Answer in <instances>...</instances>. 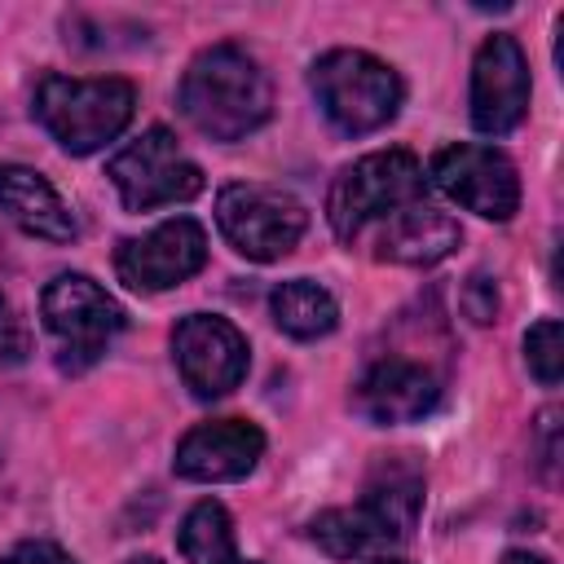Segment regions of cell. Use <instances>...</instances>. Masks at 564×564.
Wrapping results in <instances>:
<instances>
[{
	"instance_id": "obj_1",
	"label": "cell",
	"mask_w": 564,
	"mask_h": 564,
	"mask_svg": "<svg viewBox=\"0 0 564 564\" xmlns=\"http://www.w3.org/2000/svg\"><path fill=\"white\" fill-rule=\"evenodd\" d=\"M181 115L207 141H242L273 110V88L260 62L238 44L203 48L181 79Z\"/></svg>"
},
{
	"instance_id": "obj_2",
	"label": "cell",
	"mask_w": 564,
	"mask_h": 564,
	"mask_svg": "<svg viewBox=\"0 0 564 564\" xmlns=\"http://www.w3.org/2000/svg\"><path fill=\"white\" fill-rule=\"evenodd\" d=\"M132 106H137V88L119 75H101V79L44 75L35 84V119L66 154H93L106 141H115L128 128Z\"/></svg>"
},
{
	"instance_id": "obj_3",
	"label": "cell",
	"mask_w": 564,
	"mask_h": 564,
	"mask_svg": "<svg viewBox=\"0 0 564 564\" xmlns=\"http://www.w3.org/2000/svg\"><path fill=\"white\" fill-rule=\"evenodd\" d=\"M308 88H313L322 115L348 137H366V132L392 123L401 110L397 70L388 62H379L375 53H361V48L322 53L308 70Z\"/></svg>"
},
{
	"instance_id": "obj_4",
	"label": "cell",
	"mask_w": 564,
	"mask_h": 564,
	"mask_svg": "<svg viewBox=\"0 0 564 564\" xmlns=\"http://www.w3.org/2000/svg\"><path fill=\"white\" fill-rule=\"evenodd\" d=\"M427 198V176L423 163L410 150H379L357 163H348L330 194H326V220L339 242H357L366 225L388 220L405 203Z\"/></svg>"
},
{
	"instance_id": "obj_5",
	"label": "cell",
	"mask_w": 564,
	"mask_h": 564,
	"mask_svg": "<svg viewBox=\"0 0 564 564\" xmlns=\"http://www.w3.org/2000/svg\"><path fill=\"white\" fill-rule=\"evenodd\" d=\"M40 317L57 339V366L70 375L93 366L128 322L119 300L106 295L88 273H57L40 295Z\"/></svg>"
},
{
	"instance_id": "obj_6",
	"label": "cell",
	"mask_w": 564,
	"mask_h": 564,
	"mask_svg": "<svg viewBox=\"0 0 564 564\" xmlns=\"http://www.w3.org/2000/svg\"><path fill=\"white\" fill-rule=\"evenodd\" d=\"M216 225L225 234V242L247 256V260H282L304 225H308V212L295 194L278 189V185H256V181H238V185H225L220 198H216Z\"/></svg>"
},
{
	"instance_id": "obj_7",
	"label": "cell",
	"mask_w": 564,
	"mask_h": 564,
	"mask_svg": "<svg viewBox=\"0 0 564 564\" xmlns=\"http://www.w3.org/2000/svg\"><path fill=\"white\" fill-rule=\"evenodd\" d=\"M128 212H154L172 203H189L203 189V167L181 150L167 128L141 132L128 150H119L106 167Z\"/></svg>"
},
{
	"instance_id": "obj_8",
	"label": "cell",
	"mask_w": 564,
	"mask_h": 564,
	"mask_svg": "<svg viewBox=\"0 0 564 564\" xmlns=\"http://www.w3.org/2000/svg\"><path fill=\"white\" fill-rule=\"evenodd\" d=\"M427 181L454 198L458 207L485 216V220H511L516 207H520V176H516V163L494 150V145H445L436 150L432 167H427Z\"/></svg>"
},
{
	"instance_id": "obj_9",
	"label": "cell",
	"mask_w": 564,
	"mask_h": 564,
	"mask_svg": "<svg viewBox=\"0 0 564 564\" xmlns=\"http://www.w3.org/2000/svg\"><path fill=\"white\" fill-rule=\"evenodd\" d=\"M172 357L185 379V388L198 401L225 397L242 383L247 375V339L234 322L216 313H189L172 330Z\"/></svg>"
},
{
	"instance_id": "obj_10",
	"label": "cell",
	"mask_w": 564,
	"mask_h": 564,
	"mask_svg": "<svg viewBox=\"0 0 564 564\" xmlns=\"http://www.w3.org/2000/svg\"><path fill=\"white\" fill-rule=\"evenodd\" d=\"M207 264V234L198 220L176 216L150 229L145 238H128L115 251V273L132 291H172Z\"/></svg>"
},
{
	"instance_id": "obj_11",
	"label": "cell",
	"mask_w": 564,
	"mask_h": 564,
	"mask_svg": "<svg viewBox=\"0 0 564 564\" xmlns=\"http://www.w3.org/2000/svg\"><path fill=\"white\" fill-rule=\"evenodd\" d=\"M529 110V62L516 35L498 31L471 62V123L485 137H507Z\"/></svg>"
},
{
	"instance_id": "obj_12",
	"label": "cell",
	"mask_w": 564,
	"mask_h": 564,
	"mask_svg": "<svg viewBox=\"0 0 564 564\" xmlns=\"http://www.w3.org/2000/svg\"><path fill=\"white\" fill-rule=\"evenodd\" d=\"M264 454V432L247 419H212L198 423L181 436L176 445V476L198 480V485H220V480H242Z\"/></svg>"
},
{
	"instance_id": "obj_13",
	"label": "cell",
	"mask_w": 564,
	"mask_h": 564,
	"mask_svg": "<svg viewBox=\"0 0 564 564\" xmlns=\"http://www.w3.org/2000/svg\"><path fill=\"white\" fill-rule=\"evenodd\" d=\"M441 401V379L423 366V361H405V357H383L375 361L357 392H352V405L357 414H366L370 423L379 427H392V423H419L423 414H432Z\"/></svg>"
},
{
	"instance_id": "obj_14",
	"label": "cell",
	"mask_w": 564,
	"mask_h": 564,
	"mask_svg": "<svg viewBox=\"0 0 564 564\" xmlns=\"http://www.w3.org/2000/svg\"><path fill=\"white\" fill-rule=\"evenodd\" d=\"M463 229L449 212H441L436 203L419 198V203H405L401 212H392L379 229V242H375V256L379 260H392V264H414V269H427L436 260H445L454 247H458Z\"/></svg>"
},
{
	"instance_id": "obj_15",
	"label": "cell",
	"mask_w": 564,
	"mask_h": 564,
	"mask_svg": "<svg viewBox=\"0 0 564 564\" xmlns=\"http://www.w3.org/2000/svg\"><path fill=\"white\" fill-rule=\"evenodd\" d=\"M0 212L22 234L44 238V242H70L79 234L62 194L35 167H22V163H0Z\"/></svg>"
},
{
	"instance_id": "obj_16",
	"label": "cell",
	"mask_w": 564,
	"mask_h": 564,
	"mask_svg": "<svg viewBox=\"0 0 564 564\" xmlns=\"http://www.w3.org/2000/svg\"><path fill=\"white\" fill-rule=\"evenodd\" d=\"M308 538L335 555V560H352V555H370V551H383L388 542L405 538L379 507H370L366 498L357 507H330L322 511L313 524H308Z\"/></svg>"
},
{
	"instance_id": "obj_17",
	"label": "cell",
	"mask_w": 564,
	"mask_h": 564,
	"mask_svg": "<svg viewBox=\"0 0 564 564\" xmlns=\"http://www.w3.org/2000/svg\"><path fill=\"white\" fill-rule=\"evenodd\" d=\"M269 313L278 322V330H286L291 339H322L335 330L339 322V304L326 286L308 282V278H291L282 286H273L269 295Z\"/></svg>"
},
{
	"instance_id": "obj_18",
	"label": "cell",
	"mask_w": 564,
	"mask_h": 564,
	"mask_svg": "<svg viewBox=\"0 0 564 564\" xmlns=\"http://www.w3.org/2000/svg\"><path fill=\"white\" fill-rule=\"evenodd\" d=\"M176 546H181L185 564H256V560H238L229 511L216 498H203L185 511V520L176 529Z\"/></svg>"
},
{
	"instance_id": "obj_19",
	"label": "cell",
	"mask_w": 564,
	"mask_h": 564,
	"mask_svg": "<svg viewBox=\"0 0 564 564\" xmlns=\"http://www.w3.org/2000/svg\"><path fill=\"white\" fill-rule=\"evenodd\" d=\"M524 366L542 388H555L564 375V330L555 317H542L524 335Z\"/></svg>"
},
{
	"instance_id": "obj_20",
	"label": "cell",
	"mask_w": 564,
	"mask_h": 564,
	"mask_svg": "<svg viewBox=\"0 0 564 564\" xmlns=\"http://www.w3.org/2000/svg\"><path fill=\"white\" fill-rule=\"evenodd\" d=\"M463 313H467L476 326H489V322L498 317V286H494V278L471 273V278L463 282Z\"/></svg>"
},
{
	"instance_id": "obj_21",
	"label": "cell",
	"mask_w": 564,
	"mask_h": 564,
	"mask_svg": "<svg viewBox=\"0 0 564 564\" xmlns=\"http://www.w3.org/2000/svg\"><path fill=\"white\" fill-rule=\"evenodd\" d=\"M31 339H26V326L18 322V313L9 308V300H0V366H18L26 357Z\"/></svg>"
},
{
	"instance_id": "obj_22",
	"label": "cell",
	"mask_w": 564,
	"mask_h": 564,
	"mask_svg": "<svg viewBox=\"0 0 564 564\" xmlns=\"http://www.w3.org/2000/svg\"><path fill=\"white\" fill-rule=\"evenodd\" d=\"M0 564H75L57 542H44V538H31V542H18L0 555Z\"/></svg>"
},
{
	"instance_id": "obj_23",
	"label": "cell",
	"mask_w": 564,
	"mask_h": 564,
	"mask_svg": "<svg viewBox=\"0 0 564 564\" xmlns=\"http://www.w3.org/2000/svg\"><path fill=\"white\" fill-rule=\"evenodd\" d=\"M555 419H560L555 410H546V414L538 419V436H542V467H546V471H551V467H555V458H560V441H555V427H560V423H555Z\"/></svg>"
},
{
	"instance_id": "obj_24",
	"label": "cell",
	"mask_w": 564,
	"mask_h": 564,
	"mask_svg": "<svg viewBox=\"0 0 564 564\" xmlns=\"http://www.w3.org/2000/svg\"><path fill=\"white\" fill-rule=\"evenodd\" d=\"M498 564H546L542 555H533V551H507Z\"/></svg>"
},
{
	"instance_id": "obj_25",
	"label": "cell",
	"mask_w": 564,
	"mask_h": 564,
	"mask_svg": "<svg viewBox=\"0 0 564 564\" xmlns=\"http://www.w3.org/2000/svg\"><path fill=\"white\" fill-rule=\"evenodd\" d=\"M128 564H163V560H154V555H137V560H128Z\"/></svg>"
},
{
	"instance_id": "obj_26",
	"label": "cell",
	"mask_w": 564,
	"mask_h": 564,
	"mask_svg": "<svg viewBox=\"0 0 564 564\" xmlns=\"http://www.w3.org/2000/svg\"><path fill=\"white\" fill-rule=\"evenodd\" d=\"M375 564H405V560H375Z\"/></svg>"
}]
</instances>
